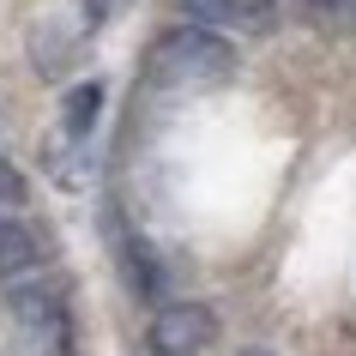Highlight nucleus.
<instances>
[{
    "label": "nucleus",
    "instance_id": "f8f14e48",
    "mask_svg": "<svg viewBox=\"0 0 356 356\" xmlns=\"http://www.w3.org/2000/svg\"><path fill=\"white\" fill-rule=\"evenodd\" d=\"M236 356H272V350H236Z\"/></svg>",
    "mask_w": 356,
    "mask_h": 356
},
{
    "label": "nucleus",
    "instance_id": "7ed1b4c3",
    "mask_svg": "<svg viewBox=\"0 0 356 356\" xmlns=\"http://www.w3.org/2000/svg\"><path fill=\"white\" fill-rule=\"evenodd\" d=\"M6 308L19 314L24 332L67 338V290H60V284H42V278H19V284H6Z\"/></svg>",
    "mask_w": 356,
    "mask_h": 356
},
{
    "label": "nucleus",
    "instance_id": "39448f33",
    "mask_svg": "<svg viewBox=\"0 0 356 356\" xmlns=\"http://www.w3.org/2000/svg\"><path fill=\"white\" fill-rule=\"evenodd\" d=\"M97 115H103V85H97V79L73 85V91H67V103H60V121H67V133H73V139H91Z\"/></svg>",
    "mask_w": 356,
    "mask_h": 356
},
{
    "label": "nucleus",
    "instance_id": "1a4fd4ad",
    "mask_svg": "<svg viewBox=\"0 0 356 356\" xmlns=\"http://www.w3.org/2000/svg\"><path fill=\"white\" fill-rule=\"evenodd\" d=\"M19 206H24V175L0 157V211H19Z\"/></svg>",
    "mask_w": 356,
    "mask_h": 356
},
{
    "label": "nucleus",
    "instance_id": "6e6552de",
    "mask_svg": "<svg viewBox=\"0 0 356 356\" xmlns=\"http://www.w3.org/2000/svg\"><path fill=\"white\" fill-rule=\"evenodd\" d=\"M175 6H181L193 24H236V19H242L236 0H175Z\"/></svg>",
    "mask_w": 356,
    "mask_h": 356
},
{
    "label": "nucleus",
    "instance_id": "f03ea898",
    "mask_svg": "<svg viewBox=\"0 0 356 356\" xmlns=\"http://www.w3.org/2000/svg\"><path fill=\"white\" fill-rule=\"evenodd\" d=\"M211 338H218V314L206 302H169L151 320V350L157 356H193V350H206Z\"/></svg>",
    "mask_w": 356,
    "mask_h": 356
},
{
    "label": "nucleus",
    "instance_id": "f257e3e1",
    "mask_svg": "<svg viewBox=\"0 0 356 356\" xmlns=\"http://www.w3.org/2000/svg\"><path fill=\"white\" fill-rule=\"evenodd\" d=\"M151 79L169 91H218L236 79V49L211 24H175L151 49Z\"/></svg>",
    "mask_w": 356,
    "mask_h": 356
},
{
    "label": "nucleus",
    "instance_id": "20e7f679",
    "mask_svg": "<svg viewBox=\"0 0 356 356\" xmlns=\"http://www.w3.org/2000/svg\"><path fill=\"white\" fill-rule=\"evenodd\" d=\"M109 236H115V260H121V272H127V290L139 302H157L169 290V272H163V260L151 254V242H145V236H133L115 211H109Z\"/></svg>",
    "mask_w": 356,
    "mask_h": 356
},
{
    "label": "nucleus",
    "instance_id": "423d86ee",
    "mask_svg": "<svg viewBox=\"0 0 356 356\" xmlns=\"http://www.w3.org/2000/svg\"><path fill=\"white\" fill-rule=\"evenodd\" d=\"M31 266H37V236L13 218H0V278H19Z\"/></svg>",
    "mask_w": 356,
    "mask_h": 356
},
{
    "label": "nucleus",
    "instance_id": "9b49d317",
    "mask_svg": "<svg viewBox=\"0 0 356 356\" xmlns=\"http://www.w3.org/2000/svg\"><path fill=\"white\" fill-rule=\"evenodd\" d=\"M85 6H91V19H97V13H109V0H85Z\"/></svg>",
    "mask_w": 356,
    "mask_h": 356
},
{
    "label": "nucleus",
    "instance_id": "0eeeda50",
    "mask_svg": "<svg viewBox=\"0 0 356 356\" xmlns=\"http://www.w3.org/2000/svg\"><path fill=\"white\" fill-rule=\"evenodd\" d=\"M31 60H37L42 73H60V67H67V42H60L55 24H37V31H31Z\"/></svg>",
    "mask_w": 356,
    "mask_h": 356
},
{
    "label": "nucleus",
    "instance_id": "9d476101",
    "mask_svg": "<svg viewBox=\"0 0 356 356\" xmlns=\"http://www.w3.org/2000/svg\"><path fill=\"white\" fill-rule=\"evenodd\" d=\"M320 6H326V13H350L356 0H320Z\"/></svg>",
    "mask_w": 356,
    "mask_h": 356
}]
</instances>
